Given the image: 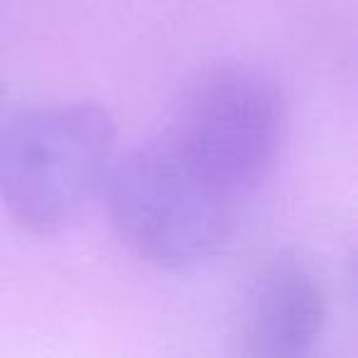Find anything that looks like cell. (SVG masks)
<instances>
[{
    "label": "cell",
    "instance_id": "2",
    "mask_svg": "<svg viewBox=\"0 0 358 358\" xmlns=\"http://www.w3.org/2000/svg\"><path fill=\"white\" fill-rule=\"evenodd\" d=\"M103 189L123 243L159 268H189L211 258L229 236L238 204L169 133L113 159Z\"/></svg>",
    "mask_w": 358,
    "mask_h": 358
},
{
    "label": "cell",
    "instance_id": "5",
    "mask_svg": "<svg viewBox=\"0 0 358 358\" xmlns=\"http://www.w3.org/2000/svg\"><path fill=\"white\" fill-rule=\"evenodd\" d=\"M0 99H3V81H0Z\"/></svg>",
    "mask_w": 358,
    "mask_h": 358
},
{
    "label": "cell",
    "instance_id": "1",
    "mask_svg": "<svg viewBox=\"0 0 358 358\" xmlns=\"http://www.w3.org/2000/svg\"><path fill=\"white\" fill-rule=\"evenodd\" d=\"M115 118L91 101L37 106L0 125V206L35 234L74 224L115 159Z\"/></svg>",
    "mask_w": 358,
    "mask_h": 358
},
{
    "label": "cell",
    "instance_id": "3",
    "mask_svg": "<svg viewBox=\"0 0 358 358\" xmlns=\"http://www.w3.org/2000/svg\"><path fill=\"white\" fill-rule=\"evenodd\" d=\"M287 106L278 81L255 66H221L189 91L169 135L216 187L241 201L278 162Z\"/></svg>",
    "mask_w": 358,
    "mask_h": 358
},
{
    "label": "cell",
    "instance_id": "4",
    "mask_svg": "<svg viewBox=\"0 0 358 358\" xmlns=\"http://www.w3.org/2000/svg\"><path fill=\"white\" fill-rule=\"evenodd\" d=\"M327 299L312 273L292 263L273 265L250 292L245 343L250 356L302 358L324 331Z\"/></svg>",
    "mask_w": 358,
    "mask_h": 358
}]
</instances>
